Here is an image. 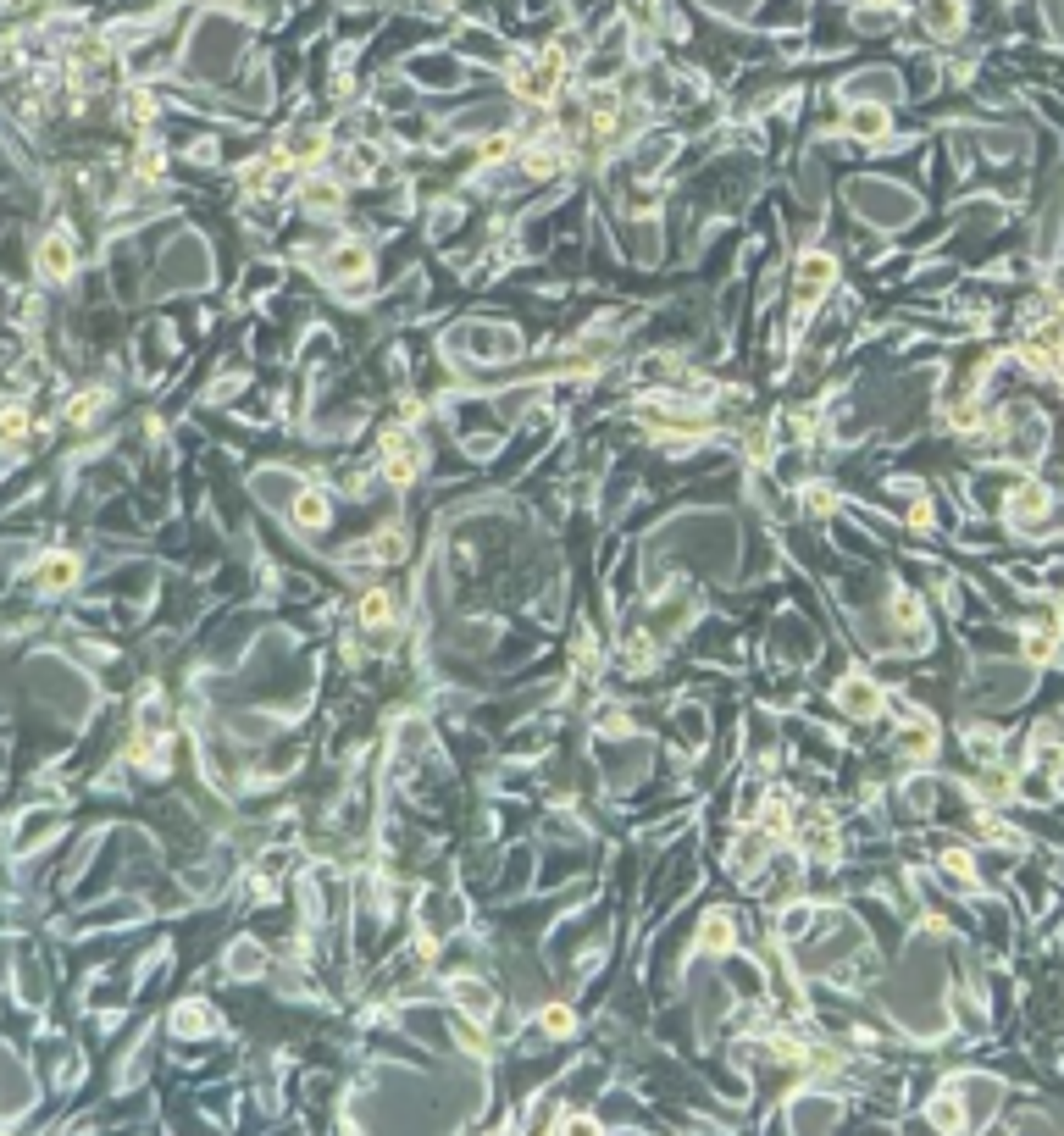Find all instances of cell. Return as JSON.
<instances>
[{
    "mask_svg": "<svg viewBox=\"0 0 1064 1136\" xmlns=\"http://www.w3.org/2000/svg\"><path fill=\"white\" fill-rule=\"evenodd\" d=\"M837 698H843V710H848V715H860V721H871V715L882 710V687H876V682H865V676H848V682L837 687Z\"/></svg>",
    "mask_w": 1064,
    "mask_h": 1136,
    "instance_id": "3",
    "label": "cell"
},
{
    "mask_svg": "<svg viewBox=\"0 0 1064 1136\" xmlns=\"http://www.w3.org/2000/svg\"><path fill=\"white\" fill-rule=\"evenodd\" d=\"M1021 522H1043L1048 516V488L1043 483H1021V494H1015V505H1009Z\"/></svg>",
    "mask_w": 1064,
    "mask_h": 1136,
    "instance_id": "5",
    "label": "cell"
},
{
    "mask_svg": "<svg viewBox=\"0 0 1064 1136\" xmlns=\"http://www.w3.org/2000/svg\"><path fill=\"white\" fill-rule=\"evenodd\" d=\"M832 272H837V266H832L826 255H804V261H798V294L810 300L815 289H826V283H832Z\"/></svg>",
    "mask_w": 1064,
    "mask_h": 1136,
    "instance_id": "4",
    "label": "cell"
},
{
    "mask_svg": "<svg viewBox=\"0 0 1064 1136\" xmlns=\"http://www.w3.org/2000/svg\"><path fill=\"white\" fill-rule=\"evenodd\" d=\"M383 466H389V477H394V483H411V477H416L422 450L411 444V433H394V438L383 444Z\"/></svg>",
    "mask_w": 1064,
    "mask_h": 1136,
    "instance_id": "2",
    "label": "cell"
},
{
    "mask_svg": "<svg viewBox=\"0 0 1064 1136\" xmlns=\"http://www.w3.org/2000/svg\"><path fill=\"white\" fill-rule=\"evenodd\" d=\"M333 272H339V278H366L372 261H366L361 244H339V250H333Z\"/></svg>",
    "mask_w": 1064,
    "mask_h": 1136,
    "instance_id": "6",
    "label": "cell"
},
{
    "mask_svg": "<svg viewBox=\"0 0 1064 1136\" xmlns=\"http://www.w3.org/2000/svg\"><path fill=\"white\" fill-rule=\"evenodd\" d=\"M726 937H732V932H726V915H715V920L704 926V943H710V948H721Z\"/></svg>",
    "mask_w": 1064,
    "mask_h": 1136,
    "instance_id": "10",
    "label": "cell"
},
{
    "mask_svg": "<svg viewBox=\"0 0 1064 1136\" xmlns=\"http://www.w3.org/2000/svg\"><path fill=\"white\" fill-rule=\"evenodd\" d=\"M516 89H522L527 100H549V94L560 89V56L549 50V56H538V61H522V67H516Z\"/></svg>",
    "mask_w": 1064,
    "mask_h": 1136,
    "instance_id": "1",
    "label": "cell"
},
{
    "mask_svg": "<svg viewBox=\"0 0 1064 1136\" xmlns=\"http://www.w3.org/2000/svg\"><path fill=\"white\" fill-rule=\"evenodd\" d=\"M848 128H854V133H860V139H876V133H882V128H887V111H882V105H860V111H854V122H848Z\"/></svg>",
    "mask_w": 1064,
    "mask_h": 1136,
    "instance_id": "7",
    "label": "cell"
},
{
    "mask_svg": "<svg viewBox=\"0 0 1064 1136\" xmlns=\"http://www.w3.org/2000/svg\"><path fill=\"white\" fill-rule=\"evenodd\" d=\"M361 621H366V626H383V621H389V593H366V599H361Z\"/></svg>",
    "mask_w": 1064,
    "mask_h": 1136,
    "instance_id": "9",
    "label": "cell"
},
{
    "mask_svg": "<svg viewBox=\"0 0 1064 1136\" xmlns=\"http://www.w3.org/2000/svg\"><path fill=\"white\" fill-rule=\"evenodd\" d=\"M294 516H300L305 527H322V522H328V500H322V494H305V500L294 505Z\"/></svg>",
    "mask_w": 1064,
    "mask_h": 1136,
    "instance_id": "8",
    "label": "cell"
},
{
    "mask_svg": "<svg viewBox=\"0 0 1064 1136\" xmlns=\"http://www.w3.org/2000/svg\"><path fill=\"white\" fill-rule=\"evenodd\" d=\"M311 200L316 205H339V183H311Z\"/></svg>",
    "mask_w": 1064,
    "mask_h": 1136,
    "instance_id": "11",
    "label": "cell"
}]
</instances>
